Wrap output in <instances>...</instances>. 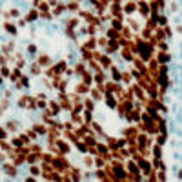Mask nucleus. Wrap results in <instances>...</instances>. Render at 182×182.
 Segmentation results:
<instances>
[{
	"label": "nucleus",
	"mask_w": 182,
	"mask_h": 182,
	"mask_svg": "<svg viewBox=\"0 0 182 182\" xmlns=\"http://www.w3.org/2000/svg\"><path fill=\"white\" fill-rule=\"evenodd\" d=\"M135 11V4H126V13H133Z\"/></svg>",
	"instance_id": "2"
},
{
	"label": "nucleus",
	"mask_w": 182,
	"mask_h": 182,
	"mask_svg": "<svg viewBox=\"0 0 182 182\" xmlns=\"http://www.w3.org/2000/svg\"><path fill=\"white\" fill-rule=\"evenodd\" d=\"M139 9H140V13H142V15H147V5H146V4H140V5H139Z\"/></svg>",
	"instance_id": "4"
},
{
	"label": "nucleus",
	"mask_w": 182,
	"mask_h": 182,
	"mask_svg": "<svg viewBox=\"0 0 182 182\" xmlns=\"http://www.w3.org/2000/svg\"><path fill=\"white\" fill-rule=\"evenodd\" d=\"M5 31H9V33H13V35H15V33H16V27H15L13 24H9V22H7V24H5Z\"/></svg>",
	"instance_id": "1"
},
{
	"label": "nucleus",
	"mask_w": 182,
	"mask_h": 182,
	"mask_svg": "<svg viewBox=\"0 0 182 182\" xmlns=\"http://www.w3.org/2000/svg\"><path fill=\"white\" fill-rule=\"evenodd\" d=\"M111 75H113V78H115V80H120V73L117 71V68H113V71H111Z\"/></svg>",
	"instance_id": "3"
}]
</instances>
